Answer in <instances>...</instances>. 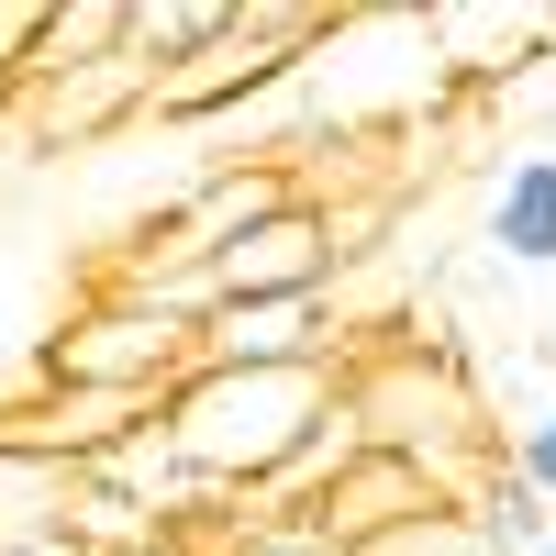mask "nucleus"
Wrapping results in <instances>:
<instances>
[{"label": "nucleus", "instance_id": "f257e3e1", "mask_svg": "<svg viewBox=\"0 0 556 556\" xmlns=\"http://www.w3.org/2000/svg\"><path fill=\"white\" fill-rule=\"evenodd\" d=\"M334 412V367H190L156 401V434L178 445V468L223 501H267L290 479V456Z\"/></svg>", "mask_w": 556, "mask_h": 556}, {"label": "nucleus", "instance_id": "f03ea898", "mask_svg": "<svg viewBox=\"0 0 556 556\" xmlns=\"http://www.w3.org/2000/svg\"><path fill=\"white\" fill-rule=\"evenodd\" d=\"M190 367H201V323L167 312V301H134V290L78 301L56 334L34 345V379H56V390H134V401H167Z\"/></svg>", "mask_w": 556, "mask_h": 556}, {"label": "nucleus", "instance_id": "7ed1b4c3", "mask_svg": "<svg viewBox=\"0 0 556 556\" xmlns=\"http://www.w3.org/2000/svg\"><path fill=\"white\" fill-rule=\"evenodd\" d=\"M290 201H301L290 156H235V167L190 178V201H167V212H146V223H134V245H123V278H190L201 256H223V245L245 235V223L290 212Z\"/></svg>", "mask_w": 556, "mask_h": 556}, {"label": "nucleus", "instance_id": "20e7f679", "mask_svg": "<svg viewBox=\"0 0 556 556\" xmlns=\"http://www.w3.org/2000/svg\"><path fill=\"white\" fill-rule=\"evenodd\" d=\"M323 34H334L323 12L256 0V12H235V34H223L212 56H190L178 78H156V112H167V123H201V112H223V101H245V89H278V78H290Z\"/></svg>", "mask_w": 556, "mask_h": 556}, {"label": "nucleus", "instance_id": "39448f33", "mask_svg": "<svg viewBox=\"0 0 556 556\" xmlns=\"http://www.w3.org/2000/svg\"><path fill=\"white\" fill-rule=\"evenodd\" d=\"M201 367H334V379H345V312H334V290L212 301L201 312Z\"/></svg>", "mask_w": 556, "mask_h": 556}, {"label": "nucleus", "instance_id": "423d86ee", "mask_svg": "<svg viewBox=\"0 0 556 556\" xmlns=\"http://www.w3.org/2000/svg\"><path fill=\"white\" fill-rule=\"evenodd\" d=\"M12 101H23V134L56 156V146H101V134H123L134 112H156V78L112 45L101 67H67V78H45V89H12Z\"/></svg>", "mask_w": 556, "mask_h": 556}, {"label": "nucleus", "instance_id": "0eeeda50", "mask_svg": "<svg viewBox=\"0 0 556 556\" xmlns=\"http://www.w3.org/2000/svg\"><path fill=\"white\" fill-rule=\"evenodd\" d=\"M479 245L501 267H556V156H513V167H501Z\"/></svg>", "mask_w": 556, "mask_h": 556}, {"label": "nucleus", "instance_id": "6e6552de", "mask_svg": "<svg viewBox=\"0 0 556 556\" xmlns=\"http://www.w3.org/2000/svg\"><path fill=\"white\" fill-rule=\"evenodd\" d=\"M223 34H235V0H123V56L146 78H178L190 56H212Z\"/></svg>", "mask_w": 556, "mask_h": 556}, {"label": "nucleus", "instance_id": "1a4fd4ad", "mask_svg": "<svg viewBox=\"0 0 556 556\" xmlns=\"http://www.w3.org/2000/svg\"><path fill=\"white\" fill-rule=\"evenodd\" d=\"M112 45H123V0H67V12H45V23H34V56H23V89L67 78V67H101Z\"/></svg>", "mask_w": 556, "mask_h": 556}, {"label": "nucleus", "instance_id": "9d476101", "mask_svg": "<svg viewBox=\"0 0 556 556\" xmlns=\"http://www.w3.org/2000/svg\"><path fill=\"white\" fill-rule=\"evenodd\" d=\"M456 513L479 523V545H490V556H545V545H556V513H545V501H534L513 468H501V456H490V479L456 501Z\"/></svg>", "mask_w": 556, "mask_h": 556}, {"label": "nucleus", "instance_id": "9b49d317", "mask_svg": "<svg viewBox=\"0 0 556 556\" xmlns=\"http://www.w3.org/2000/svg\"><path fill=\"white\" fill-rule=\"evenodd\" d=\"M12 534H67V468L0 456V545H12Z\"/></svg>", "mask_w": 556, "mask_h": 556}, {"label": "nucleus", "instance_id": "f8f14e48", "mask_svg": "<svg viewBox=\"0 0 556 556\" xmlns=\"http://www.w3.org/2000/svg\"><path fill=\"white\" fill-rule=\"evenodd\" d=\"M34 0H0V101H12V89H23V56H34Z\"/></svg>", "mask_w": 556, "mask_h": 556}, {"label": "nucleus", "instance_id": "ddd939ff", "mask_svg": "<svg viewBox=\"0 0 556 556\" xmlns=\"http://www.w3.org/2000/svg\"><path fill=\"white\" fill-rule=\"evenodd\" d=\"M223 556H334V545H323V534H290V523H245Z\"/></svg>", "mask_w": 556, "mask_h": 556}, {"label": "nucleus", "instance_id": "4468645a", "mask_svg": "<svg viewBox=\"0 0 556 556\" xmlns=\"http://www.w3.org/2000/svg\"><path fill=\"white\" fill-rule=\"evenodd\" d=\"M0 556H89V545H78V534H12Z\"/></svg>", "mask_w": 556, "mask_h": 556}, {"label": "nucleus", "instance_id": "2eb2a0df", "mask_svg": "<svg viewBox=\"0 0 556 556\" xmlns=\"http://www.w3.org/2000/svg\"><path fill=\"white\" fill-rule=\"evenodd\" d=\"M112 556H212V545H178V534H146V545H112Z\"/></svg>", "mask_w": 556, "mask_h": 556}, {"label": "nucleus", "instance_id": "dca6fc26", "mask_svg": "<svg viewBox=\"0 0 556 556\" xmlns=\"http://www.w3.org/2000/svg\"><path fill=\"white\" fill-rule=\"evenodd\" d=\"M534 434H545V445H556V412H534Z\"/></svg>", "mask_w": 556, "mask_h": 556}, {"label": "nucleus", "instance_id": "f3484780", "mask_svg": "<svg viewBox=\"0 0 556 556\" xmlns=\"http://www.w3.org/2000/svg\"><path fill=\"white\" fill-rule=\"evenodd\" d=\"M545 556H556V545H545Z\"/></svg>", "mask_w": 556, "mask_h": 556}]
</instances>
